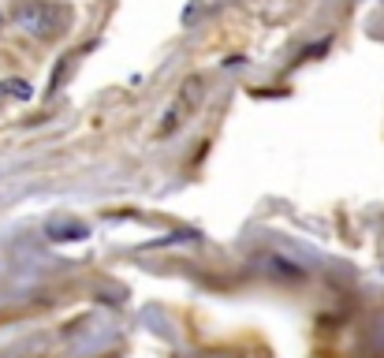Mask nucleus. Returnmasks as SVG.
Returning <instances> with one entry per match:
<instances>
[{"label": "nucleus", "mask_w": 384, "mask_h": 358, "mask_svg": "<svg viewBox=\"0 0 384 358\" xmlns=\"http://www.w3.org/2000/svg\"><path fill=\"white\" fill-rule=\"evenodd\" d=\"M45 235L57 239V243H68V239H86V235H90V228L82 224V220L57 217V220H49V224H45Z\"/></svg>", "instance_id": "obj_2"}, {"label": "nucleus", "mask_w": 384, "mask_h": 358, "mask_svg": "<svg viewBox=\"0 0 384 358\" xmlns=\"http://www.w3.org/2000/svg\"><path fill=\"white\" fill-rule=\"evenodd\" d=\"M12 19L30 38H57V34L68 30L71 15H68V8L49 4V0H23V4H15Z\"/></svg>", "instance_id": "obj_1"}, {"label": "nucleus", "mask_w": 384, "mask_h": 358, "mask_svg": "<svg viewBox=\"0 0 384 358\" xmlns=\"http://www.w3.org/2000/svg\"><path fill=\"white\" fill-rule=\"evenodd\" d=\"M0 94H12V97H19V101H26V97H30V82H23V79H12V82H0Z\"/></svg>", "instance_id": "obj_3"}]
</instances>
